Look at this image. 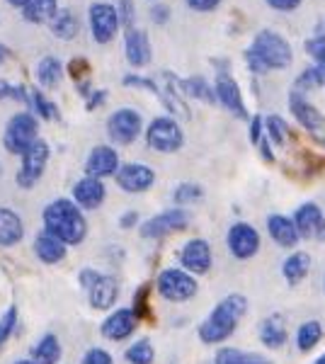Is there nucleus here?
<instances>
[{
    "label": "nucleus",
    "instance_id": "nucleus-5",
    "mask_svg": "<svg viewBox=\"0 0 325 364\" xmlns=\"http://www.w3.org/2000/svg\"><path fill=\"white\" fill-rule=\"evenodd\" d=\"M34 139H39L37 117L32 112H17L10 117L8 127H5V134H3V144L8 154L22 156L29 146H32Z\"/></svg>",
    "mask_w": 325,
    "mask_h": 364
},
{
    "label": "nucleus",
    "instance_id": "nucleus-39",
    "mask_svg": "<svg viewBox=\"0 0 325 364\" xmlns=\"http://www.w3.org/2000/svg\"><path fill=\"white\" fill-rule=\"evenodd\" d=\"M15 326H17V309L10 306L3 316H0V348L13 338Z\"/></svg>",
    "mask_w": 325,
    "mask_h": 364
},
{
    "label": "nucleus",
    "instance_id": "nucleus-42",
    "mask_svg": "<svg viewBox=\"0 0 325 364\" xmlns=\"http://www.w3.org/2000/svg\"><path fill=\"white\" fill-rule=\"evenodd\" d=\"M117 13H119V25L127 27V32L129 29H136V10H134L132 0H119Z\"/></svg>",
    "mask_w": 325,
    "mask_h": 364
},
{
    "label": "nucleus",
    "instance_id": "nucleus-57",
    "mask_svg": "<svg viewBox=\"0 0 325 364\" xmlns=\"http://www.w3.org/2000/svg\"><path fill=\"white\" fill-rule=\"evenodd\" d=\"M15 364H37L34 360H20V362H15Z\"/></svg>",
    "mask_w": 325,
    "mask_h": 364
},
{
    "label": "nucleus",
    "instance_id": "nucleus-60",
    "mask_svg": "<svg viewBox=\"0 0 325 364\" xmlns=\"http://www.w3.org/2000/svg\"><path fill=\"white\" fill-rule=\"evenodd\" d=\"M323 287H325V284H323Z\"/></svg>",
    "mask_w": 325,
    "mask_h": 364
},
{
    "label": "nucleus",
    "instance_id": "nucleus-6",
    "mask_svg": "<svg viewBox=\"0 0 325 364\" xmlns=\"http://www.w3.org/2000/svg\"><path fill=\"white\" fill-rule=\"evenodd\" d=\"M146 144L158 154H175L185 146V134L173 117H156L146 129Z\"/></svg>",
    "mask_w": 325,
    "mask_h": 364
},
{
    "label": "nucleus",
    "instance_id": "nucleus-35",
    "mask_svg": "<svg viewBox=\"0 0 325 364\" xmlns=\"http://www.w3.org/2000/svg\"><path fill=\"white\" fill-rule=\"evenodd\" d=\"M182 90L187 92V95L202 100V102H216V95H214V87H209L204 78H199V75H194V78H187L182 80Z\"/></svg>",
    "mask_w": 325,
    "mask_h": 364
},
{
    "label": "nucleus",
    "instance_id": "nucleus-55",
    "mask_svg": "<svg viewBox=\"0 0 325 364\" xmlns=\"http://www.w3.org/2000/svg\"><path fill=\"white\" fill-rule=\"evenodd\" d=\"M8 56H10V49H8V46H5V44H0V63H3Z\"/></svg>",
    "mask_w": 325,
    "mask_h": 364
},
{
    "label": "nucleus",
    "instance_id": "nucleus-10",
    "mask_svg": "<svg viewBox=\"0 0 325 364\" xmlns=\"http://www.w3.org/2000/svg\"><path fill=\"white\" fill-rule=\"evenodd\" d=\"M87 20H90V32L97 44H110L119 32V13L114 5L110 3H92L87 10Z\"/></svg>",
    "mask_w": 325,
    "mask_h": 364
},
{
    "label": "nucleus",
    "instance_id": "nucleus-37",
    "mask_svg": "<svg viewBox=\"0 0 325 364\" xmlns=\"http://www.w3.org/2000/svg\"><path fill=\"white\" fill-rule=\"evenodd\" d=\"M265 136H267L272 144L277 146H284V139H287V122L282 119L279 114H270L265 119Z\"/></svg>",
    "mask_w": 325,
    "mask_h": 364
},
{
    "label": "nucleus",
    "instance_id": "nucleus-50",
    "mask_svg": "<svg viewBox=\"0 0 325 364\" xmlns=\"http://www.w3.org/2000/svg\"><path fill=\"white\" fill-rule=\"evenodd\" d=\"M105 100H107V90H92L90 95H87V105H85V107L87 109H97L100 105L105 102Z\"/></svg>",
    "mask_w": 325,
    "mask_h": 364
},
{
    "label": "nucleus",
    "instance_id": "nucleus-54",
    "mask_svg": "<svg viewBox=\"0 0 325 364\" xmlns=\"http://www.w3.org/2000/svg\"><path fill=\"white\" fill-rule=\"evenodd\" d=\"M136 224H139V214H136V211H127V214H122L119 228H134Z\"/></svg>",
    "mask_w": 325,
    "mask_h": 364
},
{
    "label": "nucleus",
    "instance_id": "nucleus-41",
    "mask_svg": "<svg viewBox=\"0 0 325 364\" xmlns=\"http://www.w3.org/2000/svg\"><path fill=\"white\" fill-rule=\"evenodd\" d=\"M306 51H309V56L316 61V66H323L325 63V34H318V37H313L306 42Z\"/></svg>",
    "mask_w": 325,
    "mask_h": 364
},
{
    "label": "nucleus",
    "instance_id": "nucleus-28",
    "mask_svg": "<svg viewBox=\"0 0 325 364\" xmlns=\"http://www.w3.org/2000/svg\"><path fill=\"white\" fill-rule=\"evenodd\" d=\"M61 355H63L61 343H58V338L54 333H46L32 350V360L37 364H58Z\"/></svg>",
    "mask_w": 325,
    "mask_h": 364
},
{
    "label": "nucleus",
    "instance_id": "nucleus-1",
    "mask_svg": "<svg viewBox=\"0 0 325 364\" xmlns=\"http://www.w3.org/2000/svg\"><path fill=\"white\" fill-rule=\"evenodd\" d=\"M44 231L66 245H80L87 236V221L82 209L66 197H58L44 207Z\"/></svg>",
    "mask_w": 325,
    "mask_h": 364
},
{
    "label": "nucleus",
    "instance_id": "nucleus-40",
    "mask_svg": "<svg viewBox=\"0 0 325 364\" xmlns=\"http://www.w3.org/2000/svg\"><path fill=\"white\" fill-rule=\"evenodd\" d=\"M149 294H151V287L144 284V287H139V291H136V296H134L132 309H134V314L139 316V321H144V318H149V316H151Z\"/></svg>",
    "mask_w": 325,
    "mask_h": 364
},
{
    "label": "nucleus",
    "instance_id": "nucleus-32",
    "mask_svg": "<svg viewBox=\"0 0 325 364\" xmlns=\"http://www.w3.org/2000/svg\"><path fill=\"white\" fill-rule=\"evenodd\" d=\"M49 27H51V32H54L58 39H63V42H68V39H75V34H78V29H80L78 17L70 15L68 10L58 13L54 20L49 22Z\"/></svg>",
    "mask_w": 325,
    "mask_h": 364
},
{
    "label": "nucleus",
    "instance_id": "nucleus-31",
    "mask_svg": "<svg viewBox=\"0 0 325 364\" xmlns=\"http://www.w3.org/2000/svg\"><path fill=\"white\" fill-rule=\"evenodd\" d=\"M323 340V326L318 321H306L299 326L297 331V348L299 352H311L318 348V343Z\"/></svg>",
    "mask_w": 325,
    "mask_h": 364
},
{
    "label": "nucleus",
    "instance_id": "nucleus-47",
    "mask_svg": "<svg viewBox=\"0 0 325 364\" xmlns=\"http://www.w3.org/2000/svg\"><path fill=\"white\" fill-rule=\"evenodd\" d=\"M267 5L277 13H294L301 5V0H267Z\"/></svg>",
    "mask_w": 325,
    "mask_h": 364
},
{
    "label": "nucleus",
    "instance_id": "nucleus-29",
    "mask_svg": "<svg viewBox=\"0 0 325 364\" xmlns=\"http://www.w3.org/2000/svg\"><path fill=\"white\" fill-rule=\"evenodd\" d=\"M37 80L44 87H58L63 80V63L56 56H44L37 66Z\"/></svg>",
    "mask_w": 325,
    "mask_h": 364
},
{
    "label": "nucleus",
    "instance_id": "nucleus-43",
    "mask_svg": "<svg viewBox=\"0 0 325 364\" xmlns=\"http://www.w3.org/2000/svg\"><path fill=\"white\" fill-rule=\"evenodd\" d=\"M27 95L29 92L25 90L22 85H10L8 80H0V100H22V102H27Z\"/></svg>",
    "mask_w": 325,
    "mask_h": 364
},
{
    "label": "nucleus",
    "instance_id": "nucleus-22",
    "mask_svg": "<svg viewBox=\"0 0 325 364\" xmlns=\"http://www.w3.org/2000/svg\"><path fill=\"white\" fill-rule=\"evenodd\" d=\"M267 233L279 248H297L299 245V231L294 219H289L284 214H270L267 216Z\"/></svg>",
    "mask_w": 325,
    "mask_h": 364
},
{
    "label": "nucleus",
    "instance_id": "nucleus-19",
    "mask_svg": "<svg viewBox=\"0 0 325 364\" xmlns=\"http://www.w3.org/2000/svg\"><path fill=\"white\" fill-rule=\"evenodd\" d=\"M85 291H87V301H90L92 309L110 311L117 304V299H119V282L114 277H110V274L100 272V277L92 282Z\"/></svg>",
    "mask_w": 325,
    "mask_h": 364
},
{
    "label": "nucleus",
    "instance_id": "nucleus-56",
    "mask_svg": "<svg viewBox=\"0 0 325 364\" xmlns=\"http://www.w3.org/2000/svg\"><path fill=\"white\" fill-rule=\"evenodd\" d=\"M8 3L13 5V8H20V10H22V5H25L27 0H8Z\"/></svg>",
    "mask_w": 325,
    "mask_h": 364
},
{
    "label": "nucleus",
    "instance_id": "nucleus-49",
    "mask_svg": "<svg viewBox=\"0 0 325 364\" xmlns=\"http://www.w3.org/2000/svg\"><path fill=\"white\" fill-rule=\"evenodd\" d=\"M151 20L156 22V25H165V22L170 20V10H168V5H153L151 8Z\"/></svg>",
    "mask_w": 325,
    "mask_h": 364
},
{
    "label": "nucleus",
    "instance_id": "nucleus-36",
    "mask_svg": "<svg viewBox=\"0 0 325 364\" xmlns=\"http://www.w3.org/2000/svg\"><path fill=\"white\" fill-rule=\"evenodd\" d=\"M204 195V190L197 185V182H182V185L175 187L173 192V202L177 204V207H182V204H194L199 202Z\"/></svg>",
    "mask_w": 325,
    "mask_h": 364
},
{
    "label": "nucleus",
    "instance_id": "nucleus-17",
    "mask_svg": "<svg viewBox=\"0 0 325 364\" xmlns=\"http://www.w3.org/2000/svg\"><path fill=\"white\" fill-rule=\"evenodd\" d=\"M119 154H117V149H112V146H95V149L90 151V156H87L85 161V175H90V178H114V173L119 170Z\"/></svg>",
    "mask_w": 325,
    "mask_h": 364
},
{
    "label": "nucleus",
    "instance_id": "nucleus-11",
    "mask_svg": "<svg viewBox=\"0 0 325 364\" xmlns=\"http://www.w3.org/2000/svg\"><path fill=\"white\" fill-rule=\"evenodd\" d=\"M114 182L122 192L141 195V192H149L156 185V170L144 166V163H124L114 173Z\"/></svg>",
    "mask_w": 325,
    "mask_h": 364
},
{
    "label": "nucleus",
    "instance_id": "nucleus-21",
    "mask_svg": "<svg viewBox=\"0 0 325 364\" xmlns=\"http://www.w3.org/2000/svg\"><path fill=\"white\" fill-rule=\"evenodd\" d=\"M124 56L132 63L134 68H144L151 63L153 51H151V39L141 29H129L127 37H124Z\"/></svg>",
    "mask_w": 325,
    "mask_h": 364
},
{
    "label": "nucleus",
    "instance_id": "nucleus-14",
    "mask_svg": "<svg viewBox=\"0 0 325 364\" xmlns=\"http://www.w3.org/2000/svg\"><path fill=\"white\" fill-rule=\"evenodd\" d=\"M214 265V252L204 238H190L180 250V267L190 274H206Z\"/></svg>",
    "mask_w": 325,
    "mask_h": 364
},
{
    "label": "nucleus",
    "instance_id": "nucleus-38",
    "mask_svg": "<svg viewBox=\"0 0 325 364\" xmlns=\"http://www.w3.org/2000/svg\"><path fill=\"white\" fill-rule=\"evenodd\" d=\"M318 85H325V80H323V70L318 68V66H309L304 70V73H299V78H297V90H313V87H318Z\"/></svg>",
    "mask_w": 325,
    "mask_h": 364
},
{
    "label": "nucleus",
    "instance_id": "nucleus-8",
    "mask_svg": "<svg viewBox=\"0 0 325 364\" xmlns=\"http://www.w3.org/2000/svg\"><path fill=\"white\" fill-rule=\"evenodd\" d=\"M49 154L51 149L44 139H34L32 146L22 154V166L17 170V185L22 190H32L39 182V178L46 170V163H49Z\"/></svg>",
    "mask_w": 325,
    "mask_h": 364
},
{
    "label": "nucleus",
    "instance_id": "nucleus-26",
    "mask_svg": "<svg viewBox=\"0 0 325 364\" xmlns=\"http://www.w3.org/2000/svg\"><path fill=\"white\" fill-rule=\"evenodd\" d=\"M309 272H311V255H309V252H304V250L292 252V255L282 262V274H284V279L292 287L301 284V282L309 277Z\"/></svg>",
    "mask_w": 325,
    "mask_h": 364
},
{
    "label": "nucleus",
    "instance_id": "nucleus-24",
    "mask_svg": "<svg viewBox=\"0 0 325 364\" xmlns=\"http://www.w3.org/2000/svg\"><path fill=\"white\" fill-rule=\"evenodd\" d=\"M260 340L267 350H282L289 340V333H287V321L282 318L279 314H272L267 318L262 321L260 326Z\"/></svg>",
    "mask_w": 325,
    "mask_h": 364
},
{
    "label": "nucleus",
    "instance_id": "nucleus-51",
    "mask_svg": "<svg viewBox=\"0 0 325 364\" xmlns=\"http://www.w3.org/2000/svg\"><path fill=\"white\" fill-rule=\"evenodd\" d=\"M87 70H90V66H87V63L82 61V58H75V61L68 63V73L73 75V78H80V75L87 73Z\"/></svg>",
    "mask_w": 325,
    "mask_h": 364
},
{
    "label": "nucleus",
    "instance_id": "nucleus-33",
    "mask_svg": "<svg viewBox=\"0 0 325 364\" xmlns=\"http://www.w3.org/2000/svg\"><path fill=\"white\" fill-rule=\"evenodd\" d=\"M124 357H127L129 364H153V360H156V348H153L149 338H141L134 345H129Z\"/></svg>",
    "mask_w": 325,
    "mask_h": 364
},
{
    "label": "nucleus",
    "instance_id": "nucleus-34",
    "mask_svg": "<svg viewBox=\"0 0 325 364\" xmlns=\"http://www.w3.org/2000/svg\"><path fill=\"white\" fill-rule=\"evenodd\" d=\"M27 102L32 105V114H34V117H41V119H54V122L61 119V114H58L56 105H54V102H49V100L41 95L39 90H32V92H29V95H27Z\"/></svg>",
    "mask_w": 325,
    "mask_h": 364
},
{
    "label": "nucleus",
    "instance_id": "nucleus-59",
    "mask_svg": "<svg viewBox=\"0 0 325 364\" xmlns=\"http://www.w3.org/2000/svg\"><path fill=\"white\" fill-rule=\"evenodd\" d=\"M318 68H321V70H323V80H325V63H323V66H318Z\"/></svg>",
    "mask_w": 325,
    "mask_h": 364
},
{
    "label": "nucleus",
    "instance_id": "nucleus-48",
    "mask_svg": "<svg viewBox=\"0 0 325 364\" xmlns=\"http://www.w3.org/2000/svg\"><path fill=\"white\" fill-rule=\"evenodd\" d=\"M262 132H265V119L260 114H255L250 119V141L252 144H260V139H262Z\"/></svg>",
    "mask_w": 325,
    "mask_h": 364
},
{
    "label": "nucleus",
    "instance_id": "nucleus-20",
    "mask_svg": "<svg viewBox=\"0 0 325 364\" xmlns=\"http://www.w3.org/2000/svg\"><path fill=\"white\" fill-rule=\"evenodd\" d=\"M289 109H292L294 119H297L299 124L306 129V132H311V134L323 132V127H325L323 114L318 112V109L313 107V105L304 95H301L299 90H294L292 95H289Z\"/></svg>",
    "mask_w": 325,
    "mask_h": 364
},
{
    "label": "nucleus",
    "instance_id": "nucleus-4",
    "mask_svg": "<svg viewBox=\"0 0 325 364\" xmlns=\"http://www.w3.org/2000/svg\"><path fill=\"white\" fill-rule=\"evenodd\" d=\"M156 289L161 299L170 304H185L190 299L197 296L199 291V282L194 279V274H190L182 267H168L158 274L156 279Z\"/></svg>",
    "mask_w": 325,
    "mask_h": 364
},
{
    "label": "nucleus",
    "instance_id": "nucleus-15",
    "mask_svg": "<svg viewBox=\"0 0 325 364\" xmlns=\"http://www.w3.org/2000/svg\"><path fill=\"white\" fill-rule=\"evenodd\" d=\"M214 95H216V102L221 105V107H226L233 117H238V119H245L247 117L245 105H243V95H240V87L228 70L226 73L218 70L216 83H214Z\"/></svg>",
    "mask_w": 325,
    "mask_h": 364
},
{
    "label": "nucleus",
    "instance_id": "nucleus-3",
    "mask_svg": "<svg viewBox=\"0 0 325 364\" xmlns=\"http://www.w3.org/2000/svg\"><path fill=\"white\" fill-rule=\"evenodd\" d=\"M245 61L252 73H267V70H284L294 63L292 44L275 29H260L252 39L250 49L245 51Z\"/></svg>",
    "mask_w": 325,
    "mask_h": 364
},
{
    "label": "nucleus",
    "instance_id": "nucleus-53",
    "mask_svg": "<svg viewBox=\"0 0 325 364\" xmlns=\"http://www.w3.org/2000/svg\"><path fill=\"white\" fill-rule=\"evenodd\" d=\"M97 277H100V272H97V269H90V267H85V269H82V272H80V284H82V287H85V289H87V287H90L92 282H95Z\"/></svg>",
    "mask_w": 325,
    "mask_h": 364
},
{
    "label": "nucleus",
    "instance_id": "nucleus-13",
    "mask_svg": "<svg viewBox=\"0 0 325 364\" xmlns=\"http://www.w3.org/2000/svg\"><path fill=\"white\" fill-rule=\"evenodd\" d=\"M292 219L297 224L301 240H316V243L325 240V214L316 202H304L294 211Z\"/></svg>",
    "mask_w": 325,
    "mask_h": 364
},
{
    "label": "nucleus",
    "instance_id": "nucleus-9",
    "mask_svg": "<svg viewBox=\"0 0 325 364\" xmlns=\"http://www.w3.org/2000/svg\"><path fill=\"white\" fill-rule=\"evenodd\" d=\"M144 132V119L132 107H122L110 114L107 119V136L117 146H132Z\"/></svg>",
    "mask_w": 325,
    "mask_h": 364
},
{
    "label": "nucleus",
    "instance_id": "nucleus-2",
    "mask_svg": "<svg viewBox=\"0 0 325 364\" xmlns=\"http://www.w3.org/2000/svg\"><path fill=\"white\" fill-rule=\"evenodd\" d=\"M247 314V299L243 294H228L211 309V314L199 323L197 336L204 345H221L233 336L240 318Z\"/></svg>",
    "mask_w": 325,
    "mask_h": 364
},
{
    "label": "nucleus",
    "instance_id": "nucleus-23",
    "mask_svg": "<svg viewBox=\"0 0 325 364\" xmlns=\"http://www.w3.org/2000/svg\"><path fill=\"white\" fill-rule=\"evenodd\" d=\"M22 238H25L22 216L8 207H0V245L3 248H13Z\"/></svg>",
    "mask_w": 325,
    "mask_h": 364
},
{
    "label": "nucleus",
    "instance_id": "nucleus-45",
    "mask_svg": "<svg viewBox=\"0 0 325 364\" xmlns=\"http://www.w3.org/2000/svg\"><path fill=\"white\" fill-rule=\"evenodd\" d=\"M221 5V0H187V8H192L194 13H211Z\"/></svg>",
    "mask_w": 325,
    "mask_h": 364
},
{
    "label": "nucleus",
    "instance_id": "nucleus-7",
    "mask_svg": "<svg viewBox=\"0 0 325 364\" xmlns=\"http://www.w3.org/2000/svg\"><path fill=\"white\" fill-rule=\"evenodd\" d=\"M190 226V216H187L185 209L175 207V209H165L161 214L151 216L149 221L139 226V233L141 238L146 240H161V238H168L173 233H180Z\"/></svg>",
    "mask_w": 325,
    "mask_h": 364
},
{
    "label": "nucleus",
    "instance_id": "nucleus-52",
    "mask_svg": "<svg viewBox=\"0 0 325 364\" xmlns=\"http://www.w3.org/2000/svg\"><path fill=\"white\" fill-rule=\"evenodd\" d=\"M260 154H262V158H265V161H267V163H275V154H272V141L267 139V136H265V134H262V139H260Z\"/></svg>",
    "mask_w": 325,
    "mask_h": 364
},
{
    "label": "nucleus",
    "instance_id": "nucleus-25",
    "mask_svg": "<svg viewBox=\"0 0 325 364\" xmlns=\"http://www.w3.org/2000/svg\"><path fill=\"white\" fill-rule=\"evenodd\" d=\"M66 250H68L66 243H61V240L46 231H41L37 240H34V252H37V257L44 265H58L66 257Z\"/></svg>",
    "mask_w": 325,
    "mask_h": 364
},
{
    "label": "nucleus",
    "instance_id": "nucleus-27",
    "mask_svg": "<svg viewBox=\"0 0 325 364\" xmlns=\"http://www.w3.org/2000/svg\"><path fill=\"white\" fill-rule=\"evenodd\" d=\"M56 15H58L56 0H27L22 5V17L27 22H32V25H49Z\"/></svg>",
    "mask_w": 325,
    "mask_h": 364
},
{
    "label": "nucleus",
    "instance_id": "nucleus-44",
    "mask_svg": "<svg viewBox=\"0 0 325 364\" xmlns=\"http://www.w3.org/2000/svg\"><path fill=\"white\" fill-rule=\"evenodd\" d=\"M82 364H114V357L102 348H90L82 355Z\"/></svg>",
    "mask_w": 325,
    "mask_h": 364
},
{
    "label": "nucleus",
    "instance_id": "nucleus-46",
    "mask_svg": "<svg viewBox=\"0 0 325 364\" xmlns=\"http://www.w3.org/2000/svg\"><path fill=\"white\" fill-rule=\"evenodd\" d=\"M124 85H134V87H146V90H153L158 95V85L153 80H146V78H139V75H124L122 78Z\"/></svg>",
    "mask_w": 325,
    "mask_h": 364
},
{
    "label": "nucleus",
    "instance_id": "nucleus-30",
    "mask_svg": "<svg viewBox=\"0 0 325 364\" xmlns=\"http://www.w3.org/2000/svg\"><path fill=\"white\" fill-rule=\"evenodd\" d=\"M214 364H272L267 357L257 352H243L238 348H221L216 352Z\"/></svg>",
    "mask_w": 325,
    "mask_h": 364
},
{
    "label": "nucleus",
    "instance_id": "nucleus-16",
    "mask_svg": "<svg viewBox=\"0 0 325 364\" xmlns=\"http://www.w3.org/2000/svg\"><path fill=\"white\" fill-rule=\"evenodd\" d=\"M136 326H139V316L134 314V309H117L102 321L100 333H102V338L122 343V340H127L129 336H134Z\"/></svg>",
    "mask_w": 325,
    "mask_h": 364
},
{
    "label": "nucleus",
    "instance_id": "nucleus-58",
    "mask_svg": "<svg viewBox=\"0 0 325 364\" xmlns=\"http://www.w3.org/2000/svg\"><path fill=\"white\" fill-rule=\"evenodd\" d=\"M313 364H325V355H321V357H318V360L313 362Z\"/></svg>",
    "mask_w": 325,
    "mask_h": 364
},
{
    "label": "nucleus",
    "instance_id": "nucleus-18",
    "mask_svg": "<svg viewBox=\"0 0 325 364\" xmlns=\"http://www.w3.org/2000/svg\"><path fill=\"white\" fill-rule=\"evenodd\" d=\"M105 197H107V187L100 178H90L85 175L82 180L75 182L73 187V202L78 204L82 211H95L102 207Z\"/></svg>",
    "mask_w": 325,
    "mask_h": 364
},
{
    "label": "nucleus",
    "instance_id": "nucleus-12",
    "mask_svg": "<svg viewBox=\"0 0 325 364\" xmlns=\"http://www.w3.org/2000/svg\"><path fill=\"white\" fill-rule=\"evenodd\" d=\"M226 245L235 260H250V257H255L260 250L257 228L252 224H247V221H238V224H233L228 228Z\"/></svg>",
    "mask_w": 325,
    "mask_h": 364
}]
</instances>
